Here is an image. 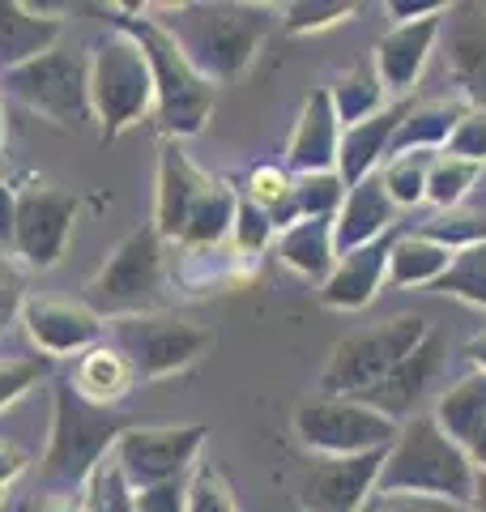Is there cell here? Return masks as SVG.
Returning <instances> with one entry per match:
<instances>
[{
    "label": "cell",
    "instance_id": "ac0fdd59",
    "mask_svg": "<svg viewBox=\"0 0 486 512\" xmlns=\"http://www.w3.org/2000/svg\"><path fill=\"white\" fill-rule=\"evenodd\" d=\"M209 175L192 167V158L180 150V141H162L158 150V192H154V231L162 239H175L188 227V214L209 192Z\"/></svg>",
    "mask_w": 486,
    "mask_h": 512
},
{
    "label": "cell",
    "instance_id": "ba28073f",
    "mask_svg": "<svg viewBox=\"0 0 486 512\" xmlns=\"http://www.w3.org/2000/svg\"><path fill=\"white\" fill-rule=\"evenodd\" d=\"M0 94L26 111L52 120L56 128H81L90 111V60L77 52L52 47L47 56L22 64V69L0 73Z\"/></svg>",
    "mask_w": 486,
    "mask_h": 512
},
{
    "label": "cell",
    "instance_id": "b9f144b4",
    "mask_svg": "<svg viewBox=\"0 0 486 512\" xmlns=\"http://www.w3.org/2000/svg\"><path fill=\"white\" fill-rule=\"evenodd\" d=\"M184 495H188V478L141 487L133 491V512H184Z\"/></svg>",
    "mask_w": 486,
    "mask_h": 512
},
{
    "label": "cell",
    "instance_id": "7dc6e473",
    "mask_svg": "<svg viewBox=\"0 0 486 512\" xmlns=\"http://www.w3.org/2000/svg\"><path fill=\"white\" fill-rule=\"evenodd\" d=\"M81 504H86V495H52L43 491L35 504H30V512H81Z\"/></svg>",
    "mask_w": 486,
    "mask_h": 512
},
{
    "label": "cell",
    "instance_id": "4316f807",
    "mask_svg": "<svg viewBox=\"0 0 486 512\" xmlns=\"http://www.w3.org/2000/svg\"><path fill=\"white\" fill-rule=\"evenodd\" d=\"M452 256H457V252L440 248L427 235L401 231L397 244H393V256H388V282H393V286H435L448 274Z\"/></svg>",
    "mask_w": 486,
    "mask_h": 512
},
{
    "label": "cell",
    "instance_id": "8992f818",
    "mask_svg": "<svg viewBox=\"0 0 486 512\" xmlns=\"http://www.w3.org/2000/svg\"><path fill=\"white\" fill-rule=\"evenodd\" d=\"M162 303V235L154 222L137 227L120 248L107 256V265L86 286V308L99 320L150 316Z\"/></svg>",
    "mask_w": 486,
    "mask_h": 512
},
{
    "label": "cell",
    "instance_id": "c3c4849f",
    "mask_svg": "<svg viewBox=\"0 0 486 512\" xmlns=\"http://www.w3.org/2000/svg\"><path fill=\"white\" fill-rule=\"evenodd\" d=\"M465 359L474 363V372L486 376V333H478V338H469V342H465Z\"/></svg>",
    "mask_w": 486,
    "mask_h": 512
},
{
    "label": "cell",
    "instance_id": "9a60e30c",
    "mask_svg": "<svg viewBox=\"0 0 486 512\" xmlns=\"http://www.w3.org/2000/svg\"><path fill=\"white\" fill-rule=\"evenodd\" d=\"M22 325L47 359L64 355H86L103 338V320L86 303H64V299H26L22 303Z\"/></svg>",
    "mask_w": 486,
    "mask_h": 512
},
{
    "label": "cell",
    "instance_id": "8fae6325",
    "mask_svg": "<svg viewBox=\"0 0 486 512\" xmlns=\"http://www.w3.org/2000/svg\"><path fill=\"white\" fill-rule=\"evenodd\" d=\"M205 444V427L201 423H180V427H128L116 440L111 461L120 466L128 478V487H158V483H175L188 478L197 466V453Z\"/></svg>",
    "mask_w": 486,
    "mask_h": 512
},
{
    "label": "cell",
    "instance_id": "1f68e13d",
    "mask_svg": "<svg viewBox=\"0 0 486 512\" xmlns=\"http://www.w3.org/2000/svg\"><path fill=\"white\" fill-rule=\"evenodd\" d=\"M435 154H397L380 167V184L397 210H414L427 201V171Z\"/></svg>",
    "mask_w": 486,
    "mask_h": 512
},
{
    "label": "cell",
    "instance_id": "83f0119b",
    "mask_svg": "<svg viewBox=\"0 0 486 512\" xmlns=\"http://www.w3.org/2000/svg\"><path fill=\"white\" fill-rule=\"evenodd\" d=\"M329 99H333V111H337V124L342 128H354V124H363L371 116H380V111L388 107V90L380 82V73H376V60H363V64H354V69L346 77H337V82L329 86Z\"/></svg>",
    "mask_w": 486,
    "mask_h": 512
},
{
    "label": "cell",
    "instance_id": "6da1fadb",
    "mask_svg": "<svg viewBox=\"0 0 486 512\" xmlns=\"http://www.w3.org/2000/svg\"><path fill=\"white\" fill-rule=\"evenodd\" d=\"M150 13H158L154 22L209 86L235 82L256 60L269 30L282 26L265 5H154Z\"/></svg>",
    "mask_w": 486,
    "mask_h": 512
},
{
    "label": "cell",
    "instance_id": "9c48e42d",
    "mask_svg": "<svg viewBox=\"0 0 486 512\" xmlns=\"http://www.w3.org/2000/svg\"><path fill=\"white\" fill-rule=\"evenodd\" d=\"M111 346L133 367V380H162V376L188 372L214 346V338H209V329L192 325V320L150 312V316L111 320Z\"/></svg>",
    "mask_w": 486,
    "mask_h": 512
},
{
    "label": "cell",
    "instance_id": "7a4b0ae2",
    "mask_svg": "<svg viewBox=\"0 0 486 512\" xmlns=\"http://www.w3.org/2000/svg\"><path fill=\"white\" fill-rule=\"evenodd\" d=\"M133 427L116 406L86 402L69 380L52 397V436L39 461V487L52 495H86L94 470L116 453V440Z\"/></svg>",
    "mask_w": 486,
    "mask_h": 512
},
{
    "label": "cell",
    "instance_id": "4dcf8cb0",
    "mask_svg": "<svg viewBox=\"0 0 486 512\" xmlns=\"http://www.w3.org/2000/svg\"><path fill=\"white\" fill-rule=\"evenodd\" d=\"M410 231L435 239V244L448 248V252H465V248L486 244V214L482 210H465L461 205V210H440V214H431L423 222H414Z\"/></svg>",
    "mask_w": 486,
    "mask_h": 512
},
{
    "label": "cell",
    "instance_id": "ab89813d",
    "mask_svg": "<svg viewBox=\"0 0 486 512\" xmlns=\"http://www.w3.org/2000/svg\"><path fill=\"white\" fill-rule=\"evenodd\" d=\"M444 154L486 167V111H482V107H469V111H465V120L452 128Z\"/></svg>",
    "mask_w": 486,
    "mask_h": 512
},
{
    "label": "cell",
    "instance_id": "cb8c5ba5",
    "mask_svg": "<svg viewBox=\"0 0 486 512\" xmlns=\"http://www.w3.org/2000/svg\"><path fill=\"white\" fill-rule=\"evenodd\" d=\"M278 256L286 269H295L307 282H324L337 265V244H333V218H299L290 231L278 235Z\"/></svg>",
    "mask_w": 486,
    "mask_h": 512
},
{
    "label": "cell",
    "instance_id": "f5cc1de1",
    "mask_svg": "<svg viewBox=\"0 0 486 512\" xmlns=\"http://www.w3.org/2000/svg\"><path fill=\"white\" fill-rule=\"evenodd\" d=\"M0 504H5V487H0Z\"/></svg>",
    "mask_w": 486,
    "mask_h": 512
},
{
    "label": "cell",
    "instance_id": "7bdbcfd3",
    "mask_svg": "<svg viewBox=\"0 0 486 512\" xmlns=\"http://www.w3.org/2000/svg\"><path fill=\"white\" fill-rule=\"evenodd\" d=\"M22 303H26V286H22V274L9 265V256L0 252V333L13 316H22Z\"/></svg>",
    "mask_w": 486,
    "mask_h": 512
},
{
    "label": "cell",
    "instance_id": "4fadbf2b",
    "mask_svg": "<svg viewBox=\"0 0 486 512\" xmlns=\"http://www.w3.org/2000/svg\"><path fill=\"white\" fill-rule=\"evenodd\" d=\"M384 453L363 457H320L299 483V512H367L376 500V483L384 470Z\"/></svg>",
    "mask_w": 486,
    "mask_h": 512
},
{
    "label": "cell",
    "instance_id": "d4e9b609",
    "mask_svg": "<svg viewBox=\"0 0 486 512\" xmlns=\"http://www.w3.org/2000/svg\"><path fill=\"white\" fill-rule=\"evenodd\" d=\"M431 419L452 444L469 448L486 431V376L465 372L457 384H448L431 410Z\"/></svg>",
    "mask_w": 486,
    "mask_h": 512
},
{
    "label": "cell",
    "instance_id": "681fc988",
    "mask_svg": "<svg viewBox=\"0 0 486 512\" xmlns=\"http://www.w3.org/2000/svg\"><path fill=\"white\" fill-rule=\"evenodd\" d=\"M465 512H486V474H482V470H478V478H474V495H469Z\"/></svg>",
    "mask_w": 486,
    "mask_h": 512
},
{
    "label": "cell",
    "instance_id": "836d02e7",
    "mask_svg": "<svg viewBox=\"0 0 486 512\" xmlns=\"http://www.w3.org/2000/svg\"><path fill=\"white\" fill-rule=\"evenodd\" d=\"M435 291L452 295V299L469 303V308H482V312H486V244L465 248V252L452 256L448 274L435 282Z\"/></svg>",
    "mask_w": 486,
    "mask_h": 512
},
{
    "label": "cell",
    "instance_id": "f6af8a7d",
    "mask_svg": "<svg viewBox=\"0 0 486 512\" xmlns=\"http://www.w3.org/2000/svg\"><path fill=\"white\" fill-rule=\"evenodd\" d=\"M13 222H18V188L0 171V252H13Z\"/></svg>",
    "mask_w": 486,
    "mask_h": 512
},
{
    "label": "cell",
    "instance_id": "5bb4252c",
    "mask_svg": "<svg viewBox=\"0 0 486 512\" xmlns=\"http://www.w3.org/2000/svg\"><path fill=\"white\" fill-rule=\"evenodd\" d=\"M444 355H448V346H444V338L440 333H427L423 338V346L418 350H410L393 372H388L376 389H367L363 397H354V402H363V406H371V410H380L384 419H393L397 427L405 423V419H414V406L423 402V393L431 389V380L440 376V367H444Z\"/></svg>",
    "mask_w": 486,
    "mask_h": 512
},
{
    "label": "cell",
    "instance_id": "f1b7e54d",
    "mask_svg": "<svg viewBox=\"0 0 486 512\" xmlns=\"http://www.w3.org/2000/svg\"><path fill=\"white\" fill-rule=\"evenodd\" d=\"M235 205H239V192L226 188L222 180H214L205 197L197 201V210L188 214V227L180 235V244L184 248H214V244H222V239L231 235V227H235Z\"/></svg>",
    "mask_w": 486,
    "mask_h": 512
},
{
    "label": "cell",
    "instance_id": "bcb514c9",
    "mask_svg": "<svg viewBox=\"0 0 486 512\" xmlns=\"http://www.w3.org/2000/svg\"><path fill=\"white\" fill-rule=\"evenodd\" d=\"M26 466H30V457L22 453V448L0 440V487H9L18 474H26Z\"/></svg>",
    "mask_w": 486,
    "mask_h": 512
},
{
    "label": "cell",
    "instance_id": "44dd1931",
    "mask_svg": "<svg viewBox=\"0 0 486 512\" xmlns=\"http://www.w3.org/2000/svg\"><path fill=\"white\" fill-rule=\"evenodd\" d=\"M397 205L388 201V192L380 184V171L367 175L363 184H354L346 192L342 210H337L333 218V244H337V256L346 252H359L367 244H376V239H384L388 231L397 227Z\"/></svg>",
    "mask_w": 486,
    "mask_h": 512
},
{
    "label": "cell",
    "instance_id": "603a6c76",
    "mask_svg": "<svg viewBox=\"0 0 486 512\" xmlns=\"http://www.w3.org/2000/svg\"><path fill=\"white\" fill-rule=\"evenodd\" d=\"M465 111H469L465 99L410 103V111H405V120H401L397 137H393V150H388V158H397V154H440L448 146L452 128L465 120Z\"/></svg>",
    "mask_w": 486,
    "mask_h": 512
},
{
    "label": "cell",
    "instance_id": "277c9868",
    "mask_svg": "<svg viewBox=\"0 0 486 512\" xmlns=\"http://www.w3.org/2000/svg\"><path fill=\"white\" fill-rule=\"evenodd\" d=\"M116 30H124L128 39H137V47L150 60L154 77V124L167 141L197 137L209 111H214L218 90L184 60V52L175 47V39L162 30L154 18H116Z\"/></svg>",
    "mask_w": 486,
    "mask_h": 512
},
{
    "label": "cell",
    "instance_id": "5b68a950",
    "mask_svg": "<svg viewBox=\"0 0 486 512\" xmlns=\"http://www.w3.org/2000/svg\"><path fill=\"white\" fill-rule=\"evenodd\" d=\"M90 111L99 120L103 141H116L124 128L154 116L150 60H145L137 39H128L124 30L103 39L90 56Z\"/></svg>",
    "mask_w": 486,
    "mask_h": 512
},
{
    "label": "cell",
    "instance_id": "d6986e66",
    "mask_svg": "<svg viewBox=\"0 0 486 512\" xmlns=\"http://www.w3.org/2000/svg\"><path fill=\"white\" fill-rule=\"evenodd\" d=\"M444 30V13L440 18H423V22H410V26H393L388 35L376 43V73L388 94H397V99H410V90L418 86V77H423L427 60L435 52V39H440Z\"/></svg>",
    "mask_w": 486,
    "mask_h": 512
},
{
    "label": "cell",
    "instance_id": "7c38bea8",
    "mask_svg": "<svg viewBox=\"0 0 486 512\" xmlns=\"http://www.w3.org/2000/svg\"><path fill=\"white\" fill-rule=\"evenodd\" d=\"M77 222V197L64 188L30 184L18 188V222H13V256L30 269H52L69 248Z\"/></svg>",
    "mask_w": 486,
    "mask_h": 512
},
{
    "label": "cell",
    "instance_id": "30bf717a",
    "mask_svg": "<svg viewBox=\"0 0 486 512\" xmlns=\"http://www.w3.org/2000/svg\"><path fill=\"white\" fill-rule=\"evenodd\" d=\"M295 436L316 457H363L397 440V423L354 397H312L295 410Z\"/></svg>",
    "mask_w": 486,
    "mask_h": 512
},
{
    "label": "cell",
    "instance_id": "e575fe53",
    "mask_svg": "<svg viewBox=\"0 0 486 512\" xmlns=\"http://www.w3.org/2000/svg\"><path fill=\"white\" fill-rule=\"evenodd\" d=\"M346 201V184L337 171L324 175H295V205L299 218H337Z\"/></svg>",
    "mask_w": 486,
    "mask_h": 512
},
{
    "label": "cell",
    "instance_id": "db71d44e",
    "mask_svg": "<svg viewBox=\"0 0 486 512\" xmlns=\"http://www.w3.org/2000/svg\"><path fill=\"white\" fill-rule=\"evenodd\" d=\"M367 512H371V508H367Z\"/></svg>",
    "mask_w": 486,
    "mask_h": 512
},
{
    "label": "cell",
    "instance_id": "e0dca14e",
    "mask_svg": "<svg viewBox=\"0 0 486 512\" xmlns=\"http://www.w3.org/2000/svg\"><path fill=\"white\" fill-rule=\"evenodd\" d=\"M337 146H342V124L329 99V86L312 90L299 107V120L286 141V171L290 175H324L337 171Z\"/></svg>",
    "mask_w": 486,
    "mask_h": 512
},
{
    "label": "cell",
    "instance_id": "f546056e",
    "mask_svg": "<svg viewBox=\"0 0 486 512\" xmlns=\"http://www.w3.org/2000/svg\"><path fill=\"white\" fill-rule=\"evenodd\" d=\"M482 180V167L478 163H465V158H452V154H435L431 158V171H427V205L440 210H461V201L469 197V188Z\"/></svg>",
    "mask_w": 486,
    "mask_h": 512
},
{
    "label": "cell",
    "instance_id": "816d5d0a",
    "mask_svg": "<svg viewBox=\"0 0 486 512\" xmlns=\"http://www.w3.org/2000/svg\"><path fill=\"white\" fill-rule=\"evenodd\" d=\"M5 146H9V133H5V94H0V171H5Z\"/></svg>",
    "mask_w": 486,
    "mask_h": 512
},
{
    "label": "cell",
    "instance_id": "7402d4cb",
    "mask_svg": "<svg viewBox=\"0 0 486 512\" xmlns=\"http://www.w3.org/2000/svg\"><path fill=\"white\" fill-rule=\"evenodd\" d=\"M60 30L64 22L47 18L43 9L22 5V0H0V73L47 56L56 47Z\"/></svg>",
    "mask_w": 486,
    "mask_h": 512
},
{
    "label": "cell",
    "instance_id": "f907efd6",
    "mask_svg": "<svg viewBox=\"0 0 486 512\" xmlns=\"http://www.w3.org/2000/svg\"><path fill=\"white\" fill-rule=\"evenodd\" d=\"M465 453H469V461H474V470H482V474H486V431H482V436H478L474 444L465 448Z\"/></svg>",
    "mask_w": 486,
    "mask_h": 512
},
{
    "label": "cell",
    "instance_id": "484cf974",
    "mask_svg": "<svg viewBox=\"0 0 486 512\" xmlns=\"http://www.w3.org/2000/svg\"><path fill=\"white\" fill-rule=\"evenodd\" d=\"M69 384L94 406H116L137 380H133V367L124 363V355L107 342V346H90L86 355L77 359Z\"/></svg>",
    "mask_w": 486,
    "mask_h": 512
},
{
    "label": "cell",
    "instance_id": "f35d334b",
    "mask_svg": "<svg viewBox=\"0 0 486 512\" xmlns=\"http://www.w3.org/2000/svg\"><path fill=\"white\" fill-rule=\"evenodd\" d=\"M52 372V359L35 355V359H13V363H0V410L13 406L22 393H30L35 384Z\"/></svg>",
    "mask_w": 486,
    "mask_h": 512
},
{
    "label": "cell",
    "instance_id": "60d3db41",
    "mask_svg": "<svg viewBox=\"0 0 486 512\" xmlns=\"http://www.w3.org/2000/svg\"><path fill=\"white\" fill-rule=\"evenodd\" d=\"M290 188H295V175H290L286 167H256L248 175V192H243V197L256 201L261 210H273L278 201L290 197Z\"/></svg>",
    "mask_w": 486,
    "mask_h": 512
},
{
    "label": "cell",
    "instance_id": "52a82bcc",
    "mask_svg": "<svg viewBox=\"0 0 486 512\" xmlns=\"http://www.w3.org/2000/svg\"><path fill=\"white\" fill-rule=\"evenodd\" d=\"M427 333L431 329L423 316H393L376 329L350 333V338L333 346L329 363H324L320 393L324 397H363L367 389H376L410 350L423 346Z\"/></svg>",
    "mask_w": 486,
    "mask_h": 512
},
{
    "label": "cell",
    "instance_id": "ffe728a7",
    "mask_svg": "<svg viewBox=\"0 0 486 512\" xmlns=\"http://www.w3.org/2000/svg\"><path fill=\"white\" fill-rule=\"evenodd\" d=\"M410 111V99H397L388 103L380 116H371L354 128H342V146H337V175H342L346 192L354 184H363L367 175H376L388 163V150H393V137Z\"/></svg>",
    "mask_w": 486,
    "mask_h": 512
},
{
    "label": "cell",
    "instance_id": "2e32d148",
    "mask_svg": "<svg viewBox=\"0 0 486 512\" xmlns=\"http://www.w3.org/2000/svg\"><path fill=\"white\" fill-rule=\"evenodd\" d=\"M401 227H393L384 239L367 244L359 252H346L337 256L333 274L320 282V303L333 312H363L371 299L380 295V286L388 282V256H393V244H397Z\"/></svg>",
    "mask_w": 486,
    "mask_h": 512
},
{
    "label": "cell",
    "instance_id": "d6a6232c",
    "mask_svg": "<svg viewBox=\"0 0 486 512\" xmlns=\"http://www.w3.org/2000/svg\"><path fill=\"white\" fill-rule=\"evenodd\" d=\"M452 73L465 90V103L486 111V30H461L452 39Z\"/></svg>",
    "mask_w": 486,
    "mask_h": 512
},
{
    "label": "cell",
    "instance_id": "74e56055",
    "mask_svg": "<svg viewBox=\"0 0 486 512\" xmlns=\"http://www.w3.org/2000/svg\"><path fill=\"white\" fill-rule=\"evenodd\" d=\"M231 235H235V248L239 252H248V256H261L269 244H273V222H269V214L261 210L256 201H248V197H239V205H235V227H231Z\"/></svg>",
    "mask_w": 486,
    "mask_h": 512
},
{
    "label": "cell",
    "instance_id": "3957f363",
    "mask_svg": "<svg viewBox=\"0 0 486 512\" xmlns=\"http://www.w3.org/2000/svg\"><path fill=\"white\" fill-rule=\"evenodd\" d=\"M474 461L461 444H452L431 414H414L397 427V440L384 453V470L376 495H414V500H440L465 508L474 495Z\"/></svg>",
    "mask_w": 486,
    "mask_h": 512
},
{
    "label": "cell",
    "instance_id": "8d00e7d4",
    "mask_svg": "<svg viewBox=\"0 0 486 512\" xmlns=\"http://www.w3.org/2000/svg\"><path fill=\"white\" fill-rule=\"evenodd\" d=\"M350 13L354 5L346 0H295V5H282V30L286 35H316V30L346 22Z\"/></svg>",
    "mask_w": 486,
    "mask_h": 512
},
{
    "label": "cell",
    "instance_id": "d590c367",
    "mask_svg": "<svg viewBox=\"0 0 486 512\" xmlns=\"http://www.w3.org/2000/svg\"><path fill=\"white\" fill-rule=\"evenodd\" d=\"M184 512H239L235 508V491L222 478V470H214L209 461H197L188 474V495H184Z\"/></svg>",
    "mask_w": 486,
    "mask_h": 512
},
{
    "label": "cell",
    "instance_id": "ee69618b",
    "mask_svg": "<svg viewBox=\"0 0 486 512\" xmlns=\"http://www.w3.org/2000/svg\"><path fill=\"white\" fill-rule=\"evenodd\" d=\"M384 13H388V22H393V26H410V22L440 18V13H448V0H388Z\"/></svg>",
    "mask_w": 486,
    "mask_h": 512
}]
</instances>
